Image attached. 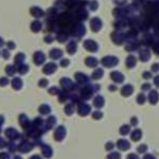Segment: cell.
Masks as SVG:
<instances>
[{
  "label": "cell",
  "instance_id": "cell-1",
  "mask_svg": "<svg viewBox=\"0 0 159 159\" xmlns=\"http://www.w3.org/2000/svg\"><path fill=\"white\" fill-rule=\"evenodd\" d=\"M35 148V143L30 141L28 138H22L21 140H19L18 143V153L20 154H28L31 151H33Z\"/></svg>",
  "mask_w": 159,
  "mask_h": 159
},
{
  "label": "cell",
  "instance_id": "cell-2",
  "mask_svg": "<svg viewBox=\"0 0 159 159\" xmlns=\"http://www.w3.org/2000/svg\"><path fill=\"white\" fill-rule=\"evenodd\" d=\"M4 137L9 141H18L22 138V135L17 129L13 127H7L4 129Z\"/></svg>",
  "mask_w": 159,
  "mask_h": 159
},
{
  "label": "cell",
  "instance_id": "cell-3",
  "mask_svg": "<svg viewBox=\"0 0 159 159\" xmlns=\"http://www.w3.org/2000/svg\"><path fill=\"white\" fill-rule=\"evenodd\" d=\"M7 151L10 154H14L15 155L18 152V143H16V141H7Z\"/></svg>",
  "mask_w": 159,
  "mask_h": 159
},
{
  "label": "cell",
  "instance_id": "cell-4",
  "mask_svg": "<svg viewBox=\"0 0 159 159\" xmlns=\"http://www.w3.org/2000/svg\"><path fill=\"white\" fill-rule=\"evenodd\" d=\"M19 124H20V126L22 127V129H25V130L27 129H29V127L31 126L29 119H28L25 115H20V117H19Z\"/></svg>",
  "mask_w": 159,
  "mask_h": 159
},
{
  "label": "cell",
  "instance_id": "cell-5",
  "mask_svg": "<svg viewBox=\"0 0 159 159\" xmlns=\"http://www.w3.org/2000/svg\"><path fill=\"white\" fill-rule=\"evenodd\" d=\"M40 148H42V154H43V157L49 158L52 156V150H51V148L49 147V145L40 144Z\"/></svg>",
  "mask_w": 159,
  "mask_h": 159
},
{
  "label": "cell",
  "instance_id": "cell-6",
  "mask_svg": "<svg viewBox=\"0 0 159 159\" xmlns=\"http://www.w3.org/2000/svg\"><path fill=\"white\" fill-rule=\"evenodd\" d=\"M64 129H58L55 132V134H54V138H55V140H57V141H61V139L64 138Z\"/></svg>",
  "mask_w": 159,
  "mask_h": 159
},
{
  "label": "cell",
  "instance_id": "cell-7",
  "mask_svg": "<svg viewBox=\"0 0 159 159\" xmlns=\"http://www.w3.org/2000/svg\"><path fill=\"white\" fill-rule=\"evenodd\" d=\"M7 138L0 136V150H4V148H7Z\"/></svg>",
  "mask_w": 159,
  "mask_h": 159
},
{
  "label": "cell",
  "instance_id": "cell-8",
  "mask_svg": "<svg viewBox=\"0 0 159 159\" xmlns=\"http://www.w3.org/2000/svg\"><path fill=\"white\" fill-rule=\"evenodd\" d=\"M0 159H12L11 154L7 151H1L0 152Z\"/></svg>",
  "mask_w": 159,
  "mask_h": 159
},
{
  "label": "cell",
  "instance_id": "cell-9",
  "mask_svg": "<svg viewBox=\"0 0 159 159\" xmlns=\"http://www.w3.org/2000/svg\"><path fill=\"white\" fill-rule=\"evenodd\" d=\"M12 159H24V158H22V156L19 155V154H15L14 157H13Z\"/></svg>",
  "mask_w": 159,
  "mask_h": 159
},
{
  "label": "cell",
  "instance_id": "cell-10",
  "mask_svg": "<svg viewBox=\"0 0 159 159\" xmlns=\"http://www.w3.org/2000/svg\"><path fill=\"white\" fill-rule=\"evenodd\" d=\"M29 159H42V157L39 155H32Z\"/></svg>",
  "mask_w": 159,
  "mask_h": 159
},
{
  "label": "cell",
  "instance_id": "cell-11",
  "mask_svg": "<svg viewBox=\"0 0 159 159\" xmlns=\"http://www.w3.org/2000/svg\"><path fill=\"white\" fill-rule=\"evenodd\" d=\"M0 133H1V124H0Z\"/></svg>",
  "mask_w": 159,
  "mask_h": 159
}]
</instances>
